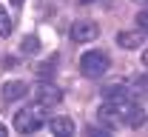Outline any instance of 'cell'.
Listing matches in <instances>:
<instances>
[{"instance_id": "obj_1", "label": "cell", "mask_w": 148, "mask_h": 137, "mask_svg": "<svg viewBox=\"0 0 148 137\" xmlns=\"http://www.w3.org/2000/svg\"><path fill=\"white\" fill-rule=\"evenodd\" d=\"M111 60L106 52H97V49H91V52H86L83 57H80V72L86 74V77H103L106 72H108Z\"/></svg>"}, {"instance_id": "obj_2", "label": "cell", "mask_w": 148, "mask_h": 137, "mask_svg": "<svg viewBox=\"0 0 148 137\" xmlns=\"http://www.w3.org/2000/svg\"><path fill=\"white\" fill-rule=\"evenodd\" d=\"M40 126H43L40 109H29V112H17L14 114V129L20 134H34V131H40Z\"/></svg>"}, {"instance_id": "obj_3", "label": "cell", "mask_w": 148, "mask_h": 137, "mask_svg": "<svg viewBox=\"0 0 148 137\" xmlns=\"http://www.w3.org/2000/svg\"><path fill=\"white\" fill-rule=\"evenodd\" d=\"M100 37V26L94 20H74L71 26V40L74 43H91Z\"/></svg>"}, {"instance_id": "obj_4", "label": "cell", "mask_w": 148, "mask_h": 137, "mask_svg": "<svg viewBox=\"0 0 148 137\" xmlns=\"http://www.w3.org/2000/svg\"><path fill=\"white\" fill-rule=\"evenodd\" d=\"M34 97H37L40 106L49 109V106H57V103L63 100V89H57L54 83H40V86L34 89Z\"/></svg>"}, {"instance_id": "obj_5", "label": "cell", "mask_w": 148, "mask_h": 137, "mask_svg": "<svg viewBox=\"0 0 148 137\" xmlns=\"http://www.w3.org/2000/svg\"><path fill=\"white\" fill-rule=\"evenodd\" d=\"M29 94V86L23 83V80H9L6 86H3V100L6 103H14V100H23Z\"/></svg>"}, {"instance_id": "obj_6", "label": "cell", "mask_w": 148, "mask_h": 137, "mask_svg": "<svg viewBox=\"0 0 148 137\" xmlns=\"http://www.w3.org/2000/svg\"><path fill=\"white\" fill-rule=\"evenodd\" d=\"M49 129L54 137H74V120L71 117H51Z\"/></svg>"}, {"instance_id": "obj_7", "label": "cell", "mask_w": 148, "mask_h": 137, "mask_svg": "<svg viewBox=\"0 0 148 137\" xmlns=\"http://www.w3.org/2000/svg\"><path fill=\"white\" fill-rule=\"evenodd\" d=\"M97 117L103 120L106 126H117V123H120V103H111V100H106V103L100 106Z\"/></svg>"}, {"instance_id": "obj_8", "label": "cell", "mask_w": 148, "mask_h": 137, "mask_svg": "<svg viewBox=\"0 0 148 137\" xmlns=\"http://www.w3.org/2000/svg\"><path fill=\"white\" fill-rule=\"evenodd\" d=\"M117 43L123 46V49H140L143 46V32H120L117 34Z\"/></svg>"}, {"instance_id": "obj_9", "label": "cell", "mask_w": 148, "mask_h": 137, "mask_svg": "<svg viewBox=\"0 0 148 137\" xmlns=\"http://www.w3.org/2000/svg\"><path fill=\"white\" fill-rule=\"evenodd\" d=\"M125 94H128V92H125V86H120V83H111V86H106V89H103V97L111 100V103H123V100H125Z\"/></svg>"}, {"instance_id": "obj_10", "label": "cell", "mask_w": 148, "mask_h": 137, "mask_svg": "<svg viewBox=\"0 0 148 137\" xmlns=\"http://www.w3.org/2000/svg\"><path fill=\"white\" fill-rule=\"evenodd\" d=\"M40 49H43V46H40V37H37V34H26L23 43H20V52H23V54H40Z\"/></svg>"}, {"instance_id": "obj_11", "label": "cell", "mask_w": 148, "mask_h": 137, "mask_svg": "<svg viewBox=\"0 0 148 137\" xmlns=\"http://www.w3.org/2000/svg\"><path fill=\"white\" fill-rule=\"evenodd\" d=\"M12 34V17H9V12L0 6V37H9Z\"/></svg>"}, {"instance_id": "obj_12", "label": "cell", "mask_w": 148, "mask_h": 137, "mask_svg": "<svg viewBox=\"0 0 148 137\" xmlns=\"http://www.w3.org/2000/svg\"><path fill=\"white\" fill-rule=\"evenodd\" d=\"M34 72L40 74V77H51V74H54V60H49V63H37Z\"/></svg>"}, {"instance_id": "obj_13", "label": "cell", "mask_w": 148, "mask_h": 137, "mask_svg": "<svg viewBox=\"0 0 148 137\" xmlns=\"http://www.w3.org/2000/svg\"><path fill=\"white\" fill-rule=\"evenodd\" d=\"M86 137H114L108 131V129H91V126H88V129H86Z\"/></svg>"}, {"instance_id": "obj_14", "label": "cell", "mask_w": 148, "mask_h": 137, "mask_svg": "<svg viewBox=\"0 0 148 137\" xmlns=\"http://www.w3.org/2000/svg\"><path fill=\"white\" fill-rule=\"evenodd\" d=\"M137 23H140V29H143V32L148 29V14H145V12H140V14H137Z\"/></svg>"}, {"instance_id": "obj_15", "label": "cell", "mask_w": 148, "mask_h": 137, "mask_svg": "<svg viewBox=\"0 0 148 137\" xmlns=\"http://www.w3.org/2000/svg\"><path fill=\"white\" fill-rule=\"evenodd\" d=\"M3 63H6L3 69H14V66H17V60H14V57H6V60H3Z\"/></svg>"}, {"instance_id": "obj_16", "label": "cell", "mask_w": 148, "mask_h": 137, "mask_svg": "<svg viewBox=\"0 0 148 137\" xmlns=\"http://www.w3.org/2000/svg\"><path fill=\"white\" fill-rule=\"evenodd\" d=\"M0 137H9V131H6V126L0 123Z\"/></svg>"}, {"instance_id": "obj_17", "label": "cell", "mask_w": 148, "mask_h": 137, "mask_svg": "<svg viewBox=\"0 0 148 137\" xmlns=\"http://www.w3.org/2000/svg\"><path fill=\"white\" fill-rule=\"evenodd\" d=\"M12 6H23V0H12Z\"/></svg>"}, {"instance_id": "obj_18", "label": "cell", "mask_w": 148, "mask_h": 137, "mask_svg": "<svg viewBox=\"0 0 148 137\" xmlns=\"http://www.w3.org/2000/svg\"><path fill=\"white\" fill-rule=\"evenodd\" d=\"M80 3H94V0H80Z\"/></svg>"}, {"instance_id": "obj_19", "label": "cell", "mask_w": 148, "mask_h": 137, "mask_svg": "<svg viewBox=\"0 0 148 137\" xmlns=\"http://www.w3.org/2000/svg\"><path fill=\"white\" fill-rule=\"evenodd\" d=\"M140 3H143V0H140Z\"/></svg>"}]
</instances>
